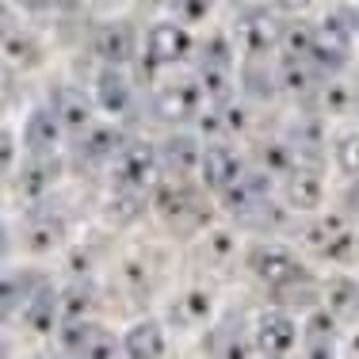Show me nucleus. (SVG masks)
Masks as SVG:
<instances>
[{
	"label": "nucleus",
	"instance_id": "obj_11",
	"mask_svg": "<svg viewBox=\"0 0 359 359\" xmlns=\"http://www.w3.org/2000/svg\"><path fill=\"white\" fill-rule=\"evenodd\" d=\"M88 88L104 118L123 123L138 107V84H134V69H126V65H92Z\"/></svg>",
	"mask_w": 359,
	"mask_h": 359
},
{
	"label": "nucleus",
	"instance_id": "obj_17",
	"mask_svg": "<svg viewBox=\"0 0 359 359\" xmlns=\"http://www.w3.org/2000/svg\"><path fill=\"white\" fill-rule=\"evenodd\" d=\"M46 100L54 104V111L62 115V123H65V130H69V142H76L88 126H96L100 118V107H96V100H92V88L88 84H73V81H62L57 88H50L46 92Z\"/></svg>",
	"mask_w": 359,
	"mask_h": 359
},
{
	"label": "nucleus",
	"instance_id": "obj_3",
	"mask_svg": "<svg viewBox=\"0 0 359 359\" xmlns=\"http://www.w3.org/2000/svg\"><path fill=\"white\" fill-rule=\"evenodd\" d=\"M359 54V12L352 4H325L313 20V62L325 76L348 73Z\"/></svg>",
	"mask_w": 359,
	"mask_h": 359
},
{
	"label": "nucleus",
	"instance_id": "obj_25",
	"mask_svg": "<svg viewBox=\"0 0 359 359\" xmlns=\"http://www.w3.org/2000/svg\"><path fill=\"white\" fill-rule=\"evenodd\" d=\"M344 184H348V199L340 203V207H344L348 215H352V218L359 222V180H344Z\"/></svg>",
	"mask_w": 359,
	"mask_h": 359
},
{
	"label": "nucleus",
	"instance_id": "obj_2",
	"mask_svg": "<svg viewBox=\"0 0 359 359\" xmlns=\"http://www.w3.org/2000/svg\"><path fill=\"white\" fill-rule=\"evenodd\" d=\"M207 107H210L207 88H203L195 69L161 73L153 76L149 92H145V111H153V118L165 126H195Z\"/></svg>",
	"mask_w": 359,
	"mask_h": 359
},
{
	"label": "nucleus",
	"instance_id": "obj_18",
	"mask_svg": "<svg viewBox=\"0 0 359 359\" xmlns=\"http://www.w3.org/2000/svg\"><path fill=\"white\" fill-rule=\"evenodd\" d=\"M126 138H130V134L118 126V118H100L96 126H88V130H84L81 138L73 142V145H76L73 157L84 161L88 168H100V172H107L111 161H115V153L126 145Z\"/></svg>",
	"mask_w": 359,
	"mask_h": 359
},
{
	"label": "nucleus",
	"instance_id": "obj_6",
	"mask_svg": "<svg viewBox=\"0 0 359 359\" xmlns=\"http://www.w3.org/2000/svg\"><path fill=\"white\" fill-rule=\"evenodd\" d=\"M142 42H145V27H138L126 12L92 15L88 50L96 65H126V69H134L142 62Z\"/></svg>",
	"mask_w": 359,
	"mask_h": 359
},
{
	"label": "nucleus",
	"instance_id": "obj_7",
	"mask_svg": "<svg viewBox=\"0 0 359 359\" xmlns=\"http://www.w3.org/2000/svg\"><path fill=\"white\" fill-rule=\"evenodd\" d=\"M283 23L287 15H279L268 0L241 8V15L229 27L237 39V50H241V62H276L283 50Z\"/></svg>",
	"mask_w": 359,
	"mask_h": 359
},
{
	"label": "nucleus",
	"instance_id": "obj_19",
	"mask_svg": "<svg viewBox=\"0 0 359 359\" xmlns=\"http://www.w3.org/2000/svg\"><path fill=\"white\" fill-rule=\"evenodd\" d=\"M46 279L50 276L39 268V264H27V260L12 264V260H8V268H4V290H0V302H4V321L8 325L20 318V310L39 294Z\"/></svg>",
	"mask_w": 359,
	"mask_h": 359
},
{
	"label": "nucleus",
	"instance_id": "obj_12",
	"mask_svg": "<svg viewBox=\"0 0 359 359\" xmlns=\"http://www.w3.org/2000/svg\"><path fill=\"white\" fill-rule=\"evenodd\" d=\"M276 191L279 199L287 203L290 215L306 218L313 215V210H325V203H329V180H325L321 165H313V161H298L290 172H283L276 180Z\"/></svg>",
	"mask_w": 359,
	"mask_h": 359
},
{
	"label": "nucleus",
	"instance_id": "obj_16",
	"mask_svg": "<svg viewBox=\"0 0 359 359\" xmlns=\"http://www.w3.org/2000/svg\"><path fill=\"white\" fill-rule=\"evenodd\" d=\"M172 325L161 313H138L123 325V355L130 359H161L172 352Z\"/></svg>",
	"mask_w": 359,
	"mask_h": 359
},
{
	"label": "nucleus",
	"instance_id": "obj_1",
	"mask_svg": "<svg viewBox=\"0 0 359 359\" xmlns=\"http://www.w3.org/2000/svg\"><path fill=\"white\" fill-rule=\"evenodd\" d=\"M241 268L271 294H287L290 287L313 279L310 260L302 256L298 245H287L279 237H249L245 241V256H241Z\"/></svg>",
	"mask_w": 359,
	"mask_h": 359
},
{
	"label": "nucleus",
	"instance_id": "obj_15",
	"mask_svg": "<svg viewBox=\"0 0 359 359\" xmlns=\"http://www.w3.org/2000/svg\"><path fill=\"white\" fill-rule=\"evenodd\" d=\"M69 222L62 215L39 210V203L31 207V215L23 218V260H46V256H62L69 249Z\"/></svg>",
	"mask_w": 359,
	"mask_h": 359
},
{
	"label": "nucleus",
	"instance_id": "obj_20",
	"mask_svg": "<svg viewBox=\"0 0 359 359\" xmlns=\"http://www.w3.org/2000/svg\"><path fill=\"white\" fill-rule=\"evenodd\" d=\"M329 165L340 180H359V126H344V130H332L329 142Z\"/></svg>",
	"mask_w": 359,
	"mask_h": 359
},
{
	"label": "nucleus",
	"instance_id": "obj_9",
	"mask_svg": "<svg viewBox=\"0 0 359 359\" xmlns=\"http://www.w3.org/2000/svg\"><path fill=\"white\" fill-rule=\"evenodd\" d=\"M218 313H222L218 290L210 287V283H203V279L184 283L165 306H161V318L172 325V332H187V337L207 332L210 325L218 321Z\"/></svg>",
	"mask_w": 359,
	"mask_h": 359
},
{
	"label": "nucleus",
	"instance_id": "obj_10",
	"mask_svg": "<svg viewBox=\"0 0 359 359\" xmlns=\"http://www.w3.org/2000/svg\"><path fill=\"white\" fill-rule=\"evenodd\" d=\"M245 172H249V161H245V149L233 138H203L199 172H195V180H199L215 199L226 191V187H233Z\"/></svg>",
	"mask_w": 359,
	"mask_h": 359
},
{
	"label": "nucleus",
	"instance_id": "obj_23",
	"mask_svg": "<svg viewBox=\"0 0 359 359\" xmlns=\"http://www.w3.org/2000/svg\"><path fill=\"white\" fill-rule=\"evenodd\" d=\"M271 8H276L279 15H313V12H321L329 0H268Z\"/></svg>",
	"mask_w": 359,
	"mask_h": 359
},
{
	"label": "nucleus",
	"instance_id": "obj_21",
	"mask_svg": "<svg viewBox=\"0 0 359 359\" xmlns=\"http://www.w3.org/2000/svg\"><path fill=\"white\" fill-rule=\"evenodd\" d=\"M222 0H165V12L176 15L180 23L203 31V27H215V15H218Z\"/></svg>",
	"mask_w": 359,
	"mask_h": 359
},
{
	"label": "nucleus",
	"instance_id": "obj_13",
	"mask_svg": "<svg viewBox=\"0 0 359 359\" xmlns=\"http://www.w3.org/2000/svg\"><path fill=\"white\" fill-rule=\"evenodd\" d=\"M46 62H50V46H46V39L39 35L35 20H27V15H23V23H15V12L8 8L4 69H12V73H20V76H31V73H39Z\"/></svg>",
	"mask_w": 359,
	"mask_h": 359
},
{
	"label": "nucleus",
	"instance_id": "obj_5",
	"mask_svg": "<svg viewBox=\"0 0 359 359\" xmlns=\"http://www.w3.org/2000/svg\"><path fill=\"white\" fill-rule=\"evenodd\" d=\"M165 176H168V168H165V153H161V142L142 138V134H130V138H126V145L115 153L111 168H107L111 187L138 191V195H149Z\"/></svg>",
	"mask_w": 359,
	"mask_h": 359
},
{
	"label": "nucleus",
	"instance_id": "obj_4",
	"mask_svg": "<svg viewBox=\"0 0 359 359\" xmlns=\"http://www.w3.org/2000/svg\"><path fill=\"white\" fill-rule=\"evenodd\" d=\"M195 54H199V31L180 23L176 15H161V20L145 23V42H142V73L161 76L172 69H187L195 65Z\"/></svg>",
	"mask_w": 359,
	"mask_h": 359
},
{
	"label": "nucleus",
	"instance_id": "obj_14",
	"mask_svg": "<svg viewBox=\"0 0 359 359\" xmlns=\"http://www.w3.org/2000/svg\"><path fill=\"white\" fill-rule=\"evenodd\" d=\"M15 123H20L23 149L27 153H65L62 145L69 142V130H65L62 115L54 111V104H50L46 96L23 107V115L15 118Z\"/></svg>",
	"mask_w": 359,
	"mask_h": 359
},
{
	"label": "nucleus",
	"instance_id": "obj_24",
	"mask_svg": "<svg viewBox=\"0 0 359 359\" xmlns=\"http://www.w3.org/2000/svg\"><path fill=\"white\" fill-rule=\"evenodd\" d=\"M134 0H92V15H118V12H130Z\"/></svg>",
	"mask_w": 359,
	"mask_h": 359
},
{
	"label": "nucleus",
	"instance_id": "obj_22",
	"mask_svg": "<svg viewBox=\"0 0 359 359\" xmlns=\"http://www.w3.org/2000/svg\"><path fill=\"white\" fill-rule=\"evenodd\" d=\"M15 15H27V20H46V15H57V0H8Z\"/></svg>",
	"mask_w": 359,
	"mask_h": 359
},
{
	"label": "nucleus",
	"instance_id": "obj_8",
	"mask_svg": "<svg viewBox=\"0 0 359 359\" xmlns=\"http://www.w3.org/2000/svg\"><path fill=\"white\" fill-rule=\"evenodd\" d=\"M249 344L252 355H290L302 352V313L287 302L260 306L249 318Z\"/></svg>",
	"mask_w": 359,
	"mask_h": 359
}]
</instances>
